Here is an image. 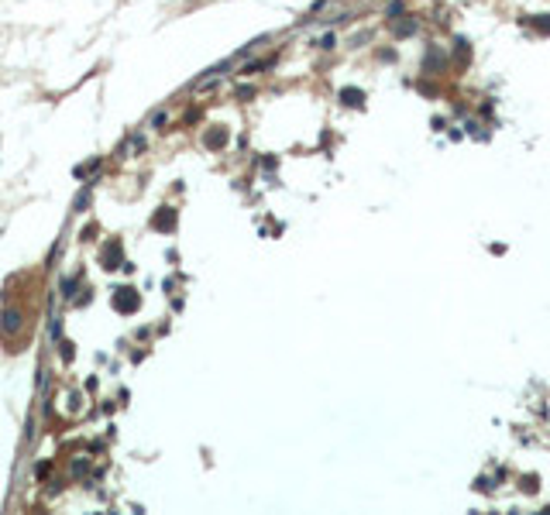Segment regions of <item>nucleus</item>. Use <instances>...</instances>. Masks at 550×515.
Masks as SVG:
<instances>
[{"label":"nucleus","mask_w":550,"mask_h":515,"mask_svg":"<svg viewBox=\"0 0 550 515\" xmlns=\"http://www.w3.org/2000/svg\"><path fill=\"white\" fill-rule=\"evenodd\" d=\"M165 120H169V114H165V110H158V114L151 117V127H158V131H162V127H165Z\"/></svg>","instance_id":"obj_1"},{"label":"nucleus","mask_w":550,"mask_h":515,"mask_svg":"<svg viewBox=\"0 0 550 515\" xmlns=\"http://www.w3.org/2000/svg\"><path fill=\"white\" fill-rule=\"evenodd\" d=\"M206 145H224V134H220V131H213V134H206Z\"/></svg>","instance_id":"obj_2"},{"label":"nucleus","mask_w":550,"mask_h":515,"mask_svg":"<svg viewBox=\"0 0 550 515\" xmlns=\"http://www.w3.org/2000/svg\"><path fill=\"white\" fill-rule=\"evenodd\" d=\"M344 100H351V103H361V93H358V89H344Z\"/></svg>","instance_id":"obj_3"},{"label":"nucleus","mask_w":550,"mask_h":515,"mask_svg":"<svg viewBox=\"0 0 550 515\" xmlns=\"http://www.w3.org/2000/svg\"><path fill=\"white\" fill-rule=\"evenodd\" d=\"M86 203H90V189H83V193H79V199H76V210H83Z\"/></svg>","instance_id":"obj_4"}]
</instances>
